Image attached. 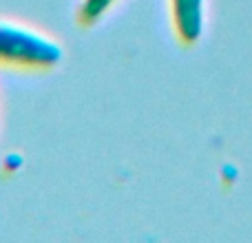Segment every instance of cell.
Returning a JSON list of instances; mask_svg holds the SVG:
<instances>
[{
    "instance_id": "1",
    "label": "cell",
    "mask_w": 252,
    "mask_h": 243,
    "mask_svg": "<svg viewBox=\"0 0 252 243\" xmlns=\"http://www.w3.org/2000/svg\"><path fill=\"white\" fill-rule=\"evenodd\" d=\"M62 60V47L38 29L0 20V64L18 69H51Z\"/></svg>"
},
{
    "instance_id": "3",
    "label": "cell",
    "mask_w": 252,
    "mask_h": 243,
    "mask_svg": "<svg viewBox=\"0 0 252 243\" xmlns=\"http://www.w3.org/2000/svg\"><path fill=\"white\" fill-rule=\"evenodd\" d=\"M115 2H118V0H82V2H80V9H78L80 22L93 25V22L100 20Z\"/></svg>"
},
{
    "instance_id": "2",
    "label": "cell",
    "mask_w": 252,
    "mask_h": 243,
    "mask_svg": "<svg viewBox=\"0 0 252 243\" xmlns=\"http://www.w3.org/2000/svg\"><path fill=\"white\" fill-rule=\"evenodd\" d=\"M199 4L201 0H173V16L177 31L184 38H195L199 31Z\"/></svg>"
}]
</instances>
